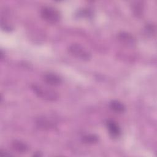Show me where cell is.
<instances>
[{
  "instance_id": "cell-1",
  "label": "cell",
  "mask_w": 157,
  "mask_h": 157,
  "mask_svg": "<svg viewBox=\"0 0 157 157\" xmlns=\"http://www.w3.org/2000/svg\"><path fill=\"white\" fill-rule=\"evenodd\" d=\"M31 89L37 96L44 100L54 101L58 98V94L57 93L46 86L34 83L31 85Z\"/></svg>"
},
{
  "instance_id": "cell-2",
  "label": "cell",
  "mask_w": 157,
  "mask_h": 157,
  "mask_svg": "<svg viewBox=\"0 0 157 157\" xmlns=\"http://www.w3.org/2000/svg\"><path fill=\"white\" fill-rule=\"evenodd\" d=\"M68 51L73 56L82 61H88L91 58L90 52L78 44L70 45L68 47Z\"/></svg>"
},
{
  "instance_id": "cell-3",
  "label": "cell",
  "mask_w": 157,
  "mask_h": 157,
  "mask_svg": "<svg viewBox=\"0 0 157 157\" xmlns=\"http://www.w3.org/2000/svg\"><path fill=\"white\" fill-rule=\"evenodd\" d=\"M40 16L47 22L56 23L60 19V14L57 9L50 6H44L40 9Z\"/></svg>"
},
{
  "instance_id": "cell-4",
  "label": "cell",
  "mask_w": 157,
  "mask_h": 157,
  "mask_svg": "<svg viewBox=\"0 0 157 157\" xmlns=\"http://www.w3.org/2000/svg\"><path fill=\"white\" fill-rule=\"evenodd\" d=\"M44 81L51 86H58L62 82L61 78L53 73H46L43 75Z\"/></svg>"
},
{
  "instance_id": "cell-5",
  "label": "cell",
  "mask_w": 157,
  "mask_h": 157,
  "mask_svg": "<svg viewBox=\"0 0 157 157\" xmlns=\"http://www.w3.org/2000/svg\"><path fill=\"white\" fill-rule=\"evenodd\" d=\"M36 124L39 128L43 130L50 129L55 126V123L45 117H39L36 120Z\"/></svg>"
},
{
  "instance_id": "cell-6",
  "label": "cell",
  "mask_w": 157,
  "mask_h": 157,
  "mask_svg": "<svg viewBox=\"0 0 157 157\" xmlns=\"http://www.w3.org/2000/svg\"><path fill=\"white\" fill-rule=\"evenodd\" d=\"M107 128L109 134L113 138H117L120 136L121 134V129L120 126L112 120H109L107 122Z\"/></svg>"
},
{
  "instance_id": "cell-7",
  "label": "cell",
  "mask_w": 157,
  "mask_h": 157,
  "mask_svg": "<svg viewBox=\"0 0 157 157\" xmlns=\"http://www.w3.org/2000/svg\"><path fill=\"white\" fill-rule=\"evenodd\" d=\"M12 146L13 148L15 151H17L18 153H23L26 152L28 150V145L21 140H13L12 143Z\"/></svg>"
},
{
  "instance_id": "cell-8",
  "label": "cell",
  "mask_w": 157,
  "mask_h": 157,
  "mask_svg": "<svg viewBox=\"0 0 157 157\" xmlns=\"http://www.w3.org/2000/svg\"><path fill=\"white\" fill-rule=\"evenodd\" d=\"M109 106H110V108L113 111L117 113H123L126 110V107L124 105V104L117 100L112 101L110 102Z\"/></svg>"
},
{
  "instance_id": "cell-9",
  "label": "cell",
  "mask_w": 157,
  "mask_h": 157,
  "mask_svg": "<svg viewBox=\"0 0 157 157\" xmlns=\"http://www.w3.org/2000/svg\"><path fill=\"white\" fill-rule=\"evenodd\" d=\"M118 38L122 42L128 45H132L134 43V39L132 36L127 33L122 32L120 33L118 35Z\"/></svg>"
},
{
  "instance_id": "cell-10",
  "label": "cell",
  "mask_w": 157,
  "mask_h": 157,
  "mask_svg": "<svg viewBox=\"0 0 157 157\" xmlns=\"http://www.w3.org/2000/svg\"><path fill=\"white\" fill-rule=\"evenodd\" d=\"M98 137L95 134H86L82 137V141L86 144H93L98 142Z\"/></svg>"
}]
</instances>
